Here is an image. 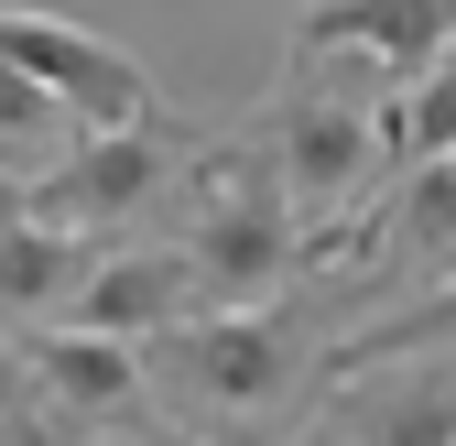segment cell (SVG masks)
<instances>
[{
  "label": "cell",
  "mask_w": 456,
  "mask_h": 446,
  "mask_svg": "<svg viewBox=\"0 0 456 446\" xmlns=\"http://www.w3.org/2000/svg\"><path fill=\"white\" fill-rule=\"evenodd\" d=\"M359 294L315 272V284L272 294V305H217V316H185L175 338H152V403L163 425L185 435H228V446H282L305 435L337 392V338H348Z\"/></svg>",
  "instance_id": "1"
},
{
  "label": "cell",
  "mask_w": 456,
  "mask_h": 446,
  "mask_svg": "<svg viewBox=\"0 0 456 446\" xmlns=\"http://www.w3.org/2000/svg\"><path fill=\"white\" fill-rule=\"evenodd\" d=\"M391 109H403V87H391L359 44H326V54H282L272 98L250 109V131L272 142L282 186H294V207L315 218V240L337 261V240L359 229V218L391 196Z\"/></svg>",
  "instance_id": "2"
},
{
  "label": "cell",
  "mask_w": 456,
  "mask_h": 446,
  "mask_svg": "<svg viewBox=\"0 0 456 446\" xmlns=\"http://www.w3.org/2000/svg\"><path fill=\"white\" fill-rule=\"evenodd\" d=\"M163 240H185L196 272H207V305H272L326 272V240L315 218L294 207V186H282V163L261 131H228L196 153V175L175 196V218H163Z\"/></svg>",
  "instance_id": "3"
},
{
  "label": "cell",
  "mask_w": 456,
  "mask_h": 446,
  "mask_svg": "<svg viewBox=\"0 0 456 446\" xmlns=\"http://www.w3.org/2000/svg\"><path fill=\"white\" fill-rule=\"evenodd\" d=\"M196 153L175 120H142V131H77L66 163H44V175L12 186V218H44V229H77V240H109L131 251V229H163L196 175Z\"/></svg>",
  "instance_id": "4"
},
{
  "label": "cell",
  "mask_w": 456,
  "mask_h": 446,
  "mask_svg": "<svg viewBox=\"0 0 456 446\" xmlns=\"http://www.w3.org/2000/svg\"><path fill=\"white\" fill-rule=\"evenodd\" d=\"M22 414L66 425L77 446L152 435V425H163L152 359H142L131 338H98V326H22Z\"/></svg>",
  "instance_id": "5"
},
{
  "label": "cell",
  "mask_w": 456,
  "mask_h": 446,
  "mask_svg": "<svg viewBox=\"0 0 456 446\" xmlns=\"http://www.w3.org/2000/svg\"><path fill=\"white\" fill-rule=\"evenodd\" d=\"M326 272H337L359 305H380V316L413 305V294H435L445 272H456V163H413V175H391V196L337 240Z\"/></svg>",
  "instance_id": "6"
},
{
  "label": "cell",
  "mask_w": 456,
  "mask_h": 446,
  "mask_svg": "<svg viewBox=\"0 0 456 446\" xmlns=\"http://www.w3.org/2000/svg\"><path fill=\"white\" fill-rule=\"evenodd\" d=\"M0 66L54 87L77 109V131H142V120H163L152 66L120 54V44H98V33H77L66 12H0Z\"/></svg>",
  "instance_id": "7"
},
{
  "label": "cell",
  "mask_w": 456,
  "mask_h": 446,
  "mask_svg": "<svg viewBox=\"0 0 456 446\" xmlns=\"http://www.w3.org/2000/svg\"><path fill=\"white\" fill-rule=\"evenodd\" d=\"M326 44H359L391 87H424L445 54H456V0H305L282 54H326Z\"/></svg>",
  "instance_id": "8"
},
{
  "label": "cell",
  "mask_w": 456,
  "mask_h": 446,
  "mask_svg": "<svg viewBox=\"0 0 456 446\" xmlns=\"http://www.w3.org/2000/svg\"><path fill=\"white\" fill-rule=\"evenodd\" d=\"M185 316H217V305H207V272H196L185 240H131V251H109V261H98V284H87V305H77V326H98V338H131V349L175 338Z\"/></svg>",
  "instance_id": "9"
},
{
  "label": "cell",
  "mask_w": 456,
  "mask_h": 446,
  "mask_svg": "<svg viewBox=\"0 0 456 446\" xmlns=\"http://www.w3.org/2000/svg\"><path fill=\"white\" fill-rule=\"evenodd\" d=\"M326 425L348 446H456V359H391L326 392Z\"/></svg>",
  "instance_id": "10"
},
{
  "label": "cell",
  "mask_w": 456,
  "mask_h": 446,
  "mask_svg": "<svg viewBox=\"0 0 456 446\" xmlns=\"http://www.w3.org/2000/svg\"><path fill=\"white\" fill-rule=\"evenodd\" d=\"M109 240H77V229H44V218H12L0 240V294H12V338L22 326H77L87 284H98Z\"/></svg>",
  "instance_id": "11"
},
{
  "label": "cell",
  "mask_w": 456,
  "mask_h": 446,
  "mask_svg": "<svg viewBox=\"0 0 456 446\" xmlns=\"http://www.w3.org/2000/svg\"><path fill=\"white\" fill-rule=\"evenodd\" d=\"M54 120H77V109L54 98V87H33V77L0 66V153H12V186L44 175V163H66V153H54Z\"/></svg>",
  "instance_id": "12"
},
{
  "label": "cell",
  "mask_w": 456,
  "mask_h": 446,
  "mask_svg": "<svg viewBox=\"0 0 456 446\" xmlns=\"http://www.w3.org/2000/svg\"><path fill=\"white\" fill-rule=\"evenodd\" d=\"M109 446H228V435H185V425H152V435H109ZM282 446H348V435H337V425L315 414L305 435H282Z\"/></svg>",
  "instance_id": "13"
}]
</instances>
